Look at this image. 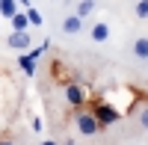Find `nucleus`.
<instances>
[{"instance_id": "obj_7", "label": "nucleus", "mask_w": 148, "mask_h": 145, "mask_svg": "<svg viewBox=\"0 0 148 145\" xmlns=\"http://www.w3.org/2000/svg\"><path fill=\"white\" fill-rule=\"evenodd\" d=\"M133 113H136V118H139V124H142V127L148 130V95L142 98V104H139V107H136V104L130 107V116H133Z\"/></svg>"}, {"instance_id": "obj_1", "label": "nucleus", "mask_w": 148, "mask_h": 145, "mask_svg": "<svg viewBox=\"0 0 148 145\" xmlns=\"http://www.w3.org/2000/svg\"><path fill=\"white\" fill-rule=\"evenodd\" d=\"M89 110H92V116L98 118V124H101V127H110V124L121 122V110H119L116 104L104 101V98H89Z\"/></svg>"}, {"instance_id": "obj_8", "label": "nucleus", "mask_w": 148, "mask_h": 145, "mask_svg": "<svg viewBox=\"0 0 148 145\" xmlns=\"http://www.w3.org/2000/svg\"><path fill=\"white\" fill-rule=\"evenodd\" d=\"M18 65H21V71H24L27 77H33V74H36V59H33L30 53H24V51H21V56H18Z\"/></svg>"}, {"instance_id": "obj_15", "label": "nucleus", "mask_w": 148, "mask_h": 145, "mask_svg": "<svg viewBox=\"0 0 148 145\" xmlns=\"http://www.w3.org/2000/svg\"><path fill=\"white\" fill-rule=\"evenodd\" d=\"M30 127H33V133H42V130H45V122H42V118H39V116H36Z\"/></svg>"}, {"instance_id": "obj_10", "label": "nucleus", "mask_w": 148, "mask_h": 145, "mask_svg": "<svg viewBox=\"0 0 148 145\" xmlns=\"http://www.w3.org/2000/svg\"><path fill=\"white\" fill-rule=\"evenodd\" d=\"M9 21H12V30H30V21H27V12L24 9H18Z\"/></svg>"}, {"instance_id": "obj_5", "label": "nucleus", "mask_w": 148, "mask_h": 145, "mask_svg": "<svg viewBox=\"0 0 148 145\" xmlns=\"http://www.w3.org/2000/svg\"><path fill=\"white\" fill-rule=\"evenodd\" d=\"M89 36H92V42H98V44L107 42L110 39V24L107 21H95L92 27H89Z\"/></svg>"}, {"instance_id": "obj_14", "label": "nucleus", "mask_w": 148, "mask_h": 145, "mask_svg": "<svg viewBox=\"0 0 148 145\" xmlns=\"http://www.w3.org/2000/svg\"><path fill=\"white\" fill-rule=\"evenodd\" d=\"M133 12H136V18H139V21H145V18H148V0H136Z\"/></svg>"}, {"instance_id": "obj_2", "label": "nucleus", "mask_w": 148, "mask_h": 145, "mask_svg": "<svg viewBox=\"0 0 148 145\" xmlns=\"http://www.w3.org/2000/svg\"><path fill=\"white\" fill-rule=\"evenodd\" d=\"M62 95H65V104L71 107V110H77V107H86V104H89V98H92L89 86H86L83 80H77V77H68V80H65Z\"/></svg>"}, {"instance_id": "obj_12", "label": "nucleus", "mask_w": 148, "mask_h": 145, "mask_svg": "<svg viewBox=\"0 0 148 145\" xmlns=\"http://www.w3.org/2000/svg\"><path fill=\"white\" fill-rule=\"evenodd\" d=\"M18 9H21L18 0H0V15H3V18H12Z\"/></svg>"}, {"instance_id": "obj_4", "label": "nucleus", "mask_w": 148, "mask_h": 145, "mask_svg": "<svg viewBox=\"0 0 148 145\" xmlns=\"http://www.w3.org/2000/svg\"><path fill=\"white\" fill-rule=\"evenodd\" d=\"M6 44L12 47V51H30L33 47V36H30V30H12Z\"/></svg>"}, {"instance_id": "obj_11", "label": "nucleus", "mask_w": 148, "mask_h": 145, "mask_svg": "<svg viewBox=\"0 0 148 145\" xmlns=\"http://www.w3.org/2000/svg\"><path fill=\"white\" fill-rule=\"evenodd\" d=\"M92 12H95V0H80V3H77V9H74V15H80V18L86 21V18L92 15Z\"/></svg>"}, {"instance_id": "obj_9", "label": "nucleus", "mask_w": 148, "mask_h": 145, "mask_svg": "<svg viewBox=\"0 0 148 145\" xmlns=\"http://www.w3.org/2000/svg\"><path fill=\"white\" fill-rule=\"evenodd\" d=\"M133 56L136 59H148V36H139L133 42Z\"/></svg>"}, {"instance_id": "obj_3", "label": "nucleus", "mask_w": 148, "mask_h": 145, "mask_svg": "<svg viewBox=\"0 0 148 145\" xmlns=\"http://www.w3.org/2000/svg\"><path fill=\"white\" fill-rule=\"evenodd\" d=\"M74 127H77V133H83V136H95V133H101V130H104L101 124H98V118L92 116L89 104L74 110Z\"/></svg>"}, {"instance_id": "obj_13", "label": "nucleus", "mask_w": 148, "mask_h": 145, "mask_svg": "<svg viewBox=\"0 0 148 145\" xmlns=\"http://www.w3.org/2000/svg\"><path fill=\"white\" fill-rule=\"evenodd\" d=\"M24 12H27V21H30V27H42V24H45V18H42V12H39V9L27 6Z\"/></svg>"}, {"instance_id": "obj_6", "label": "nucleus", "mask_w": 148, "mask_h": 145, "mask_svg": "<svg viewBox=\"0 0 148 145\" xmlns=\"http://www.w3.org/2000/svg\"><path fill=\"white\" fill-rule=\"evenodd\" d=\"M80 30H83V18L80 15H65L62 18V33L65 36H77Z\"/></svg>"}]
</instances>
